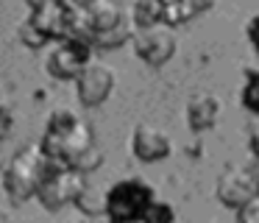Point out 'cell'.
I'll use <instances>...</instances> for the list:
<instances>
[{
	"mask_svg": "<svg viewBox=\"0 0 259 223\" xmlns=\"http://www.w3.org/2000/svg\"><path fill=\"white\" fill-rule=\"evenodd\" d=\"M53 162L45 156L39 145H25L12 156L3 173V190L12 204H25L39 193V184L45 181Z\"/></svg>",
	"mask_w": 259,
	"mask_h": 223,
	"instance_id": "7a4b0ae2",
	"label": "cell"
},
{
	"mask_svg": "<svg viewBox=\"0 0 259 223\" xmlns=\"http://www.w3.org/2000/svg\"><path fill=\"white\" fill-rule=\"evenodd\" d=\"M209 3H212V0H164L162 22H167L170 28L184 25V22H190L192 17H198L201 11H206Z\"/></svg>",
	"mask_w": 259,
	"mask_h": 223,
	"instance_id": "4fadbf2b",
	"label": "cell"
},
{
	"mask_svg": "<svg viewBox=\"0 0 259 223\" xmlns=\"http://www.w3.org/2000/svg\"><path fill=\"white\" fill-rule=\"evenodd\" d=\"M103 165V151L98 148V145H92V148H87L84 154H78L73 162H70L67 167H73V170H81L87 176L90 170H98V167Z\"/></svg>",
	"mask_w": 259,
	"mask_h": 223,
	"instance_id": "d6986e66",
	"label": "cell"
},
{
	"mask_svg": "<svg viewBox=\"0 0 259 223\" xmlns=\"http://www.w3.org/2000/svg\"><path fill=\"white\" fill-rule=\"evenodd\" d=\"M240 103L251 115H259V72H248L245 76V84H242V92H240Z\"/></svg>",
	"mask_w": 259,
	"mask_h": 223,
	"instance_id": "ac0fdd59",
	"label": "cell"
},
{
	"mask_svg": "<svg viewBox=\"0 0 259 223\" xmlns=\"http://www.w3.org/2000/svg\"><path fill=\"white\" fill-rule=\"evenodd\" d=\"M64 3H67V6H73L75 11H81V9H87V6L92 3V0H64Z\"/></svg>",
	"mask_w": 259,
	"mask_h": 223,
	"instance_id": "cb8c5ba5",
	"label": "cell"
},
{
	"mask_svg": "<svg viewBox=\"0 0 259 223\" xmlns=\"http://www.w3.org/2000/svg\"><path fill=\"white\" fill-rule=\"evenodd\" d=\"M112 89H114V70L106 61L90 59L87 67L78 72V78H75V92H78V100L87 109L106 103Z\"/></svg>",
	"mask_w": 259,
	"mask_h": 223,
	"instance_id": "ba28073f",
	"label": "cell"
},
{
	"mask_svg": "<svg viewBox=\"0 0 259 223\" xmlns=\"http://www.w3.org/2000/svg\"><path fill=\"white\" fill-rule=\"evenodd\" d=\"M12 126H14V115H12V109H9L3 100H0V142L12 134Z\"/></svg>",
	"mask_w": 259,
	"mask_h": 223,
	"instance_id": "7402d4cb",
	"label": "cell"
},
{
	"mask_svg": "<svg viewBox=\"0 0 259 223\" xmlns=\"http://www.w3.org/2000/svg\"><path fill=\"white\" fill-rule=\"evenodd\" d=\"M109 223H120V220H109Z\"/></svg>",
	"mask_w": 259,
	"mask_h": 223,
	"instance_id": "f1b7e54d",
	"label": "cell"
},
{
	"mask_svg": "<svg viewBox=\"0 0 259 223\" xmlns=\"http://www.w3.org/2000/svg\"><path fill=\"white\" fill-rule=\"evenodd\" d=\"M20 39H23L28 48H42V45H48L45 36H42V33L36 31V28L31 25L28 20H23V25H20Z\"/></svg>",
	"mask_w": 259,
	"mask_h": 223,
	"instance_id": "44dd1931",
	"label": "cell"
},
{
	"mask_svg": "<svg viewBox=\"0 0 259 223\" xmlns=\"http://www.w3.org/2000/svg\"><path fill=\"white\" fill-rule=\"evenodd\" d=\"M134 31H137L134 20H131L128 14H125V20L120 22V25L109 28L106 33H98V36L92 39V45H98V48H103V50H114V48H120V45L131 42V36H134Z\"/></svg>",
	"mask_w": 259,
	"mask_h": 223,
	"instance_id": "9a60e30c",
	"label": "cell"
},
{
	"mask_svg": "<svg viewBox=\"0 0 259 223\" xmlns=\"http://www.w3.org/2000/svg\"><path fill=\"white\" fill-rule=\"evenodd\" d=\"M25 3H28V9H31V11H34V9H39V6H48L51 0H25Z\"/></svg>",
	"mask_w": 259,
	"mask_h": 223,
	"instance_id": "484cf974",
	"label": "cell"
},
{
	"mask_svg": "<svg viewBox=\"0 0 259 223\" xmlns=\"http://www.w3.org/2000/svg\"><path fill=\"white\" fill-rule=\"evenodd\" d=\"M75 206H78L81 212H84L87 217H98V215H106V193L98 187H90L87 184L84 190H81V195L75 198Z\"/></svg>",
	"mask_w": 259,
	"mask_h": 223,
	"instance_id": "2e32d148",
	"label": "cell"
},
{
	"mask_svg": "<svg viewBox=\"0 0 259 223\" xmlns=\"http://www.w3.org/2000/svg\"><path fill=\"white\" fill-rule=\"evenodd\" d=\"M92 145H95V131L78 112L67 109V106H59V109L51 112L39 142V148L45 151V156L51 162L70 165L75 156L84 154Z\"/></svg>",
	"mask_w": 259,
	"mask_h": 223,
	"instance_id": "6da1fadb",
	"label": "cell"
},
{
	"mask_svg": "<svg viewBox=\"0 0 259 223\" xmlns=\"http://www.w3.org/2000/svg\"><path fill=\"white\" fill-rule=\"evenodd\" d=\"M84 187H87V178L81 170H73V167H67V165H56V162H53L48 176H45V181L39 184L36 198H39V204L45 206V209L56 212L67 204H75V198L81 195Z\"/></svg>",
	"mask_w": 259,
	"mask_h": 223,
	"instance_id": "5b68a950",
	"label": "cell"
},
{
	"mask_svg": "<svg viewBox=\"0 0 259 223\" xmlns=\"http://www.w3.org/2000/svg\"><path fill=\"white\" fill-rule=\"evenodd\" d=\"M131 151L140 162H162L173 151V139L162 126L140 123V126H134V134H131Z\"/></svg>",
	"mask_w": 259,
	"mask_h": 223,
	"instance_id": "8fae6325",
	"label": "cell"
},
{
	"mask_svg": "<svg viewBox=\"0 0 259 223\" xmlns=\"http://www.w3.org/2000/svg\"><path fill=\"white\" fill-rule=\"evenodd\" d=\"M234 212H237V223H259V193Z\"/></svg>",
	"mask_w": 259,
	"mask_h": 223,
	"instance_id": "ffe728a7",
	"label": "cell"
},
{
	"mask_svg": "<svg viewBox=\"0 0 259 223\" xmlns=\"http://www.w3.org/2000/svg\"><path fill=\"white\" fill-rule=\"evenodd\" d=\"M131 45H134V53L148 67H162L176 56L179 39H176V31L167 22H156V25L148 28H137L134 36H131Z\"/></svg>",
	"mask_w": 259,
	"mask_h": 223,
	"instance_id": "8992f818",
	"label": "cell"
},
{
	"mask_svg": "<svg viewBox=\"0 0 259 223\" xmlns=\"http://www.w3.org/2000/svg\"><path fill=\"white\" fill-rule=\"evenodd\" d=\"M140 223H176V209H173V204L153 198L151 204L145 206V212L140 215Z\"/></svg>",
	"mask_w": 259,
	"mask_h": 223,
	"instance_id": "e0dca14e",
	"label": "cell"
},
{
	"mask_svg": "<svg viewBox=\"0 0 259 223\" xmlns=\"http://www.w3.org/2000/svg\"><path fill=\"white\" fill-rule=\"evenodd\" d=\"M125 20V11L114 0H92L87 9L75 11V28L73 33H81L92 42L98 33H106L109 28L120 25Z\"/></svg>",
	"mask_w": 259,
	"mask_h": 223,
	"instance_id": "9c48e42d",
	"label": "cell"
},
{
	"mask_svg": "<svg viewBox=\"0 0 259 223\" xmlns=\"http://www.w3.org/2000/svg\"><path fill=\"white\" fill-rule=\"evenodd\" d=\"M25 20H28L31 25L45 36V42H51V39H62V36H67V33H73L75 9L67 6L64 0H51L48 6L34 9Z\"/></svg>",
	"mask_w": 259,
	"mask_h": 223,
	"instance_id": "30bf717a",
	"label": "cell"
},
{
	"mask_svg": "<svg viewBox=\"0 0 259 223\" xmlns=\"http://www.w3.org/2000/svg\"><path fill=\"white\" fill-rule=\"evenodd\" d=\"M251 151L259 156V128H253V131H251Z\"/></svg>",
	"mask_w": 259,
	"mask_h": 223,
	"instance_id": "d4e9b609",
	"label": "cell"
},
{
	"mask_svg": "<svg viewBox=\"0 0 259 223\" xmlns=\"http://www.w3.org/2000/svg\"><path fill=\"white\" fill-rule=\"evenodd\" d=\"M220 112H223V103L218 95L198 92L187 100V126L192 131H209L220 120Z\"/></svg>",
	"mask_w": 259,
	"mask_h": 223,
	"instance_id": "7c38bea8",
	"label": "cell"
},
{
	"mask_svg": "<svg viewBox=\"0 0 259 223\" xmlns=\"http://www.w3.org/2000/svg\"><path fill=\"white\" fill-rule=\"evenodd\" d=\"M0 223H6V215H3V212H0Z\"/></svg>",
	"mask_w": 259,
	"mask_h": 223,
	"instance_id": "4316f807",
	"label": "cell"
},
{
	"mask_svg": "<svg viewBox=\"0 0 259 223\" xmlns=\"http://www.w3.org/2000/svg\"><path fill=\"white\" fill-rule=\"evenodd\" d=\"M128 17L134 20L137 28L156 25V22H162V17H164V0H134Z\"/></svg>",
	"mask_w": 259,
	"mask_h": 223,
	"instance_id": "5bb4252c",
	"label": "cell"
},
{
	"mask_svg": "<svg viewBox=\"0 0 259 223\" xmlns=\"http://www.w3.org/2000/svg\"><path fill=\"white\" fill-rule=\"evenodd\" d=\"M245 36H248V42L253 45V50L259 53V14H253L251 20H248V25H245Z\"/></svg>",
	"mask_w": 259,
	"mask_h": 223,
	"instance_id": "603a6c76",
	"label": "cell"
},
{
	"mask_svg": "<svg viewBox=\"0 0 259 223\" xmlns=\"http://www.w3.org/2000/svg\"><path fill=\"white\" fill-rule=\"evenodd\" d=\"M92 59V42L81 33H67V36L56 39L45 59V70L59 81H75L78 72L87 67Z\"/></svg>",
	"mask_w": 259,
	"mask_h": 223,
	"instance_id": "277c9868",
	"label": "cell"
},
{
	"mask_svg": "<svg viewBox=\"0 0 259 223\" xmlns=\"http://www.w3.org/2000/svg\"><path fill=\"white\" fill-rule=\"evenodd\" d=\"M256 190H259V170H256Z\"/></svg>",
	"mask_w": 259,
	"mask_h": 223,
	"instance_id": "83f0119b",
	"label": "cell"
},
{
	"mask_svg": "<svg viewBox=\"0 0 259 223\" xmlns=\"http://www.w3.org/2000/svg\"><path fill=\"white\" fill-rule=\"evenodd\" d=\"M256 193H259L256 190V170H251L245 165H229L218 176V184H214L218 201L223 206H229V209H240Z\"/></svg>",
	"mask_w": 259,
	"mask_h": 223,
	"instance_id": "52a82bcc",
	"label": "cell"
},
{
	"mask_svg": "<svg viewBox=\"0 0 259 223\" xmlns=\"http://www.w3.org/2000/svg\"><path fill=\"white\" fill-rule=\"evenodd\" d=\"M153 198H156L153 187L148 181H142L140 176L120 178L106 190V217L120 223H137Z\"/></svg>",
	"mask_w": 259,
	"mask_h": 223,
	"instance_id": "3957f363",
	"label": "cell"
}]
</instances>
